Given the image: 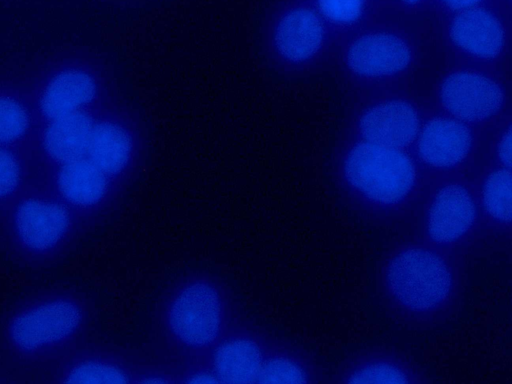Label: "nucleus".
<instances>
[{"instance_id":"nucleus-1","label":"nucleus","mask_w":512,"mask_h":384,"mask_svg":"<svg viewBox=\"0 0 512 384\" xmlns=\"http://www.w3.org/2000/svg\"><path fill=\"white\" fill-rule=\"evenodd\" d=\"M467 255L398 234L376 263V293L396 324L429 329L460 311L467 278Z\"/></svg>"},{"instance_id":"nucleus-2","label":"nucleus","mask_w":512,"mask_h":384,"mask_svg":"<svg viewBox=\"0 0 512 384\" xmlns=\"http://www.w3.org/2000/svg\"><path fill=\"white\" fill-rule=\"evenodd\" d=\"M96 319L95 302L81 290L56 285L29 292L1 317L0 361L18 384L33 383L95 332Z\"/></svg>"},{"instance_id":"nucleus-3","label":"nucleus","mask_w":512,"mask_h":384,"mask_svg":"<svg viewBox=\"0 0 512 384\" xmlns=\"http://www.w3.org/2000/svg\"><path fill=\"white\" fill-rule=\"evenodd\" d=\"M231 288L218 276L187 271L159 295L152 333L144 350L180 383L192 367L208 368V353L239 307Z\"/></svg>"},{"instance_id":"nucleus-4","label":"nucleus","mask_w":512,"mask_h":384,"mask_svg":"<svg viewBox=\"0 0 512 384\" xmlns=\"http://www.w3.org/2000/svg\"><path fill=\"white\" fill-rule=\"evenodd\" d=\"M332 175L343 203L364 223L405 233L429 178L406 149L352 138L334 153Z\"/></svg>"},{"instance_id":"nucleus-5","label":"nucleus","mask_w":512,"mask_h":384,"mask_svg":"<svg viewBox=\"0 0 512 384\" xmlns=\"http://www.w3.org/2000/svg\"><path fill=\"white\" fill-rule=\"evenodd\" d=\"M38 124L96 109L120 90L112 63L97 48L63 44L22 61Z\"/></svg>"},{"instance_id":"nucleus-6","label":"nucleus","mask_w":512,"mask_h":384,"mask_svg":"<svg viewBox=\"0 0 512 384\" xmlns=\"http://www.w3.org/2000/svg\"><path fill=\"white\" fill-rule=\"evenodd\" d=\"M89 233L61 199L46 189L28 186L0 221V250L13 264L40 270L67 257Z\"/></svg>"},{"instance_id":"nucleus-7","label":"nucleus","mask_w":512,"mask_h":384,"mask_svg":"<svg viewBox=\"0 0 512 384\" xmlns=\"http://www.w3.org/2000/svg\"><path fill=\"white\" fill-rule=\"evenodd\" d=\"M332 29L310 0H270L261 18V53L269 68L287 77L314 72Z\"/></svg>"},{"instance_id":"nucleus-8","label":"nucleus","mask_w":512,"mask_h":384,"mask_svg":"<svg viewBox=\"0 0 512 384\" xmlns=\"http://www.w3.org/2000/svg\"><path fill=\"white\" fill-rule=\"evenodd\" d=\"M479 203L475 182L461 174L429 178L411 227L401 235L471 259L478 237Z\"/></svg>"},{"instance_id":"nucleus-9","label":"nucleus","mask_w":512,"mask_h":384,"mask_svg":"<svg viewBox=\"0 0 512 384\" xmlns=\"http://www.w3.org/2000/svg\"><path fill=\"white\" fill-rule=\"evenodd\" d=\"M148 149L146 124L121 90L95 109L85 157L124 190L138 178Z\"/></svg>"},{"instance_id":"nucleus-10","label":"nucleus","mask_w":512,"mask_h":384,"mask_svg":"<svg viewBox=\"0 0 512 384\" xmlns=\"http://www.w3.org/2000/svg\"><path fill=\"white\" fill-rule=\"evenodd\" d=\"M33 383H175L143 349L102 340L94 332L67 356L41 371Z\"/></svg>"},{"instance_id":"nucleus-11","label":"nucleus","mask_w":512,"mask_h":384,"mask_svg":"<svg viewBox=\"0 0 512 384\" xmlns=\"http://www.w3.org/2000/svg\"><path fill=\"white\" fill-rule=\"evenodd\" d=\"M46 189L67 204L91 232L109 220L127 192L86 157L51 167Z\"/></svg>"},{"instance_id":"nucleus-12","label":"nucleus","mask_w":512,"mask_h":384,"mask_svg":"<svg viewBox=\"0 0 512 384\" xmlns=\"http://www.w3.org/2000/svg\"><path fill=\"white\" fill-rule=\"evenodd\" d=\"M413 62L414 50L409 39L385 27L356 32L342 52L344 72L353 81L363 84H383L402 78Z\"/></svg>"},{"instance_id":"nucleus-13","label":"nucleus","mask_w":512,"mask_h":384,"mask_svg":"<svg viewBox=\"0 0 512 384\" xmlns=\"http://www.w3.org/2000/svg\"><path fill=\"white\" fill-rule=\"evenodd\" d=\"M269 334L239 306L208 353V368L219 383H256Z\"/></svg>"},{"instance_id":"nucleus-14","label":"nucleus","mask_w":512,"mask_h":384,"mask_svg":"<svg viewBox=\"0 0 512 384\" xmlns=\"http://www.w3.org/2000/svg\"><path fill=\"white\" fill-rule=\"evenodd\" d=\"M474 136L468 125L450 115H438L422 123L408 148L427 178L460 174L470 161Z\"/></svg>"},{"instance_id":"nucleus-15","label":"nucleus","mask_w":512,"mask_h":384,"mask_svg":"<svg viewBox=\"0 0 512 384\" xmlns=\"http://www.w3.org/2000/svg\"><path fill=\"white\" fill-rule=\"evenodd\" d=\"M94 111H78L40 124L31 146L29 186L46 189L51 167L85 157Z\"/></svg>"},{"instance_id":"nucleus-16","label":"nucleus","mask_w":512,"mask_h":384,"mask_svg":"<svg viewBox=\"0 0 512 384\" xmlns=\"http://www.w3.org/2000/svg\"><path fill=\"white\" fill-rule=\"evenodd\" d=\"M432 381L412 354L390 346L359 349L339 361L330 375V384H428Z\"/></svg>"},{"instance_id":"nucleus-17","label":"nucleus","mask_w":512,"mask_h":384,"mask_svg":"<svg viewBox=\"0 0 512 384\" xmlns=\"http://www.w3.org/2000/svg\"><path fill=\"white\" fill-rule=\"evenodd\" d=\"M511 170L492 166L475 181L480 223L471 258L511 249Z\"/></svg>"},{"instance_id":"nucleus-18","label":"nucleus","mask_w":512,"mask_h":384,"mask_svg":"<svg viewBox=\"0 0 512 384\" xmlns=\"http://www.w3.org/2000/svg\"><path fill=\"white\" fill-rule=\"evenodd\" d=\"M504 97L498 80L473 69L449 73L438 88L442 108L466 123H480L496 116L503 108Z\"/></svg>"},{"instance_id":"nucleus-19","label":"nucleus","mask_w":512,"mask_h":384,"mask_svg":"<svg viewBox=\"0 0 512 384\" xmlns=\"http://www.w3.org/2000/svg\"><path fill=\"white\" fill-rule=\"evenodd\" d=\"M422 123L421 113L414 102L394 96L364 105L356 113L353 127L356 138L408 150Z\"/></svg>"},{"instance_id":"nucleus-20","label":"nucleus","mask_w":512,"mask_h":384,"mask_svg":"<svg viewBox=\"0 0 512 384\" xmlns=\"http://www.w3.org/2000/svg\"><path fill=\"white\" fill-rule=\"evenodd\" d=\"M447 35L456 51L478 61L500 57L507 42L504 17L483 3L452 12Z\"/></svg>"},{"instance_id":"nucleus-21","label":"nucleus","mask_w":512,"mask_h":384,"mask_svg":"<svg viewBox=\"0 0 512 384\" xmlns=\"http://www.w3.org/2000/svg\"><path fill=\"white\" fill-rule=\"evenodd\" d=\"M38 128L22 62L0 65V145L32 146Z\"/></svg>"},{"instance_id":"nucleus-22","label":"nucleus","mask_w":512,"mask_h":384,"mask_svg":"<svg viewBox=\"0 0 512 384\" xmlns=\"http://www.w3.org/2000/svg\"><path fill=\"white\" fill-rule=\"evenodd\" d=\"M256 383L330 384V375L301 345L270 331Z\"/></svg>"},{"instance_id":"nucleus-23","label":"nucleus","mask_w":512,"mask_h":384,"mask_svg":"<svg viewBox=\"0 0 512 384\" xmlns=\"http://www.w3.org/2000/svg\"><path fill=\"white\" fill-rule=\"evenodd\" d=\"M31 146L0 145V221L30 183Z\"/></svg>"},{"instance_id":"nucleus-24","label":"nucleus","mask_w":512,"mask_h":384,"mask_svg":"<svg viewBox=\"0 0 512 384\" xmlns=\"http://www.w3.org/2000/svg\"><path fill=\"white\" fill-rule=\"evenodd\" d=\"M331 29L359 26L371 12L375 0H310Z\"/></svg>"},{"instance_id":"nucleus-25","label":"nucleus","mask_w":512,"mask_h":384,"mask_svg":"<svg viewBox=\"0 0 512 384\" xmlns=\"http://www.w3.org/2000/svg\"><path fill=\"white\" fill-rule=\"evenodd\" d=\"M493 166L511 170V126L508 125L496 141Z\"/></svg>"},{"instance_id":"nucleus-26","label":"nucleus","mask_w":512,"mask_h":384,"mask_svg":"<svg viewBox=\"0 0 512 384\" xmlns=\"http://www.w3.org/2000/svg\"><path fill=\"white\" fill-rule=\"evenodd\" d=\"M439 5L450 13L475 6L484 2V0H436Z\"/></svg>"},{"instance_id":"nucleus-27","label":"nucleus","mask_w":512,"mask_h":384,"mask_svg":"<svg viewBox=\"0 0 512 384\" xmlns=\"http://www.w3.org/2000/svg\"><path fill=\"white\" fill-rule=\"evenodd\" d=\"M0 384H18L13 373L0 361Z\"/></svg>"},{"instance_id":"nucleus-28","label":"nucleus","mask_w":512,"mask_h":384,"mask_svg":"<svg viewBox=\"0 0 512 384\" xmlns=\"http://www.w3.org/2000/svg\"><path fill=\"white\" fill-rule=\"evenodd\" d=\"M404 8H416L422 5L426 0H392Z\"/></svg>"}]
</instances>
